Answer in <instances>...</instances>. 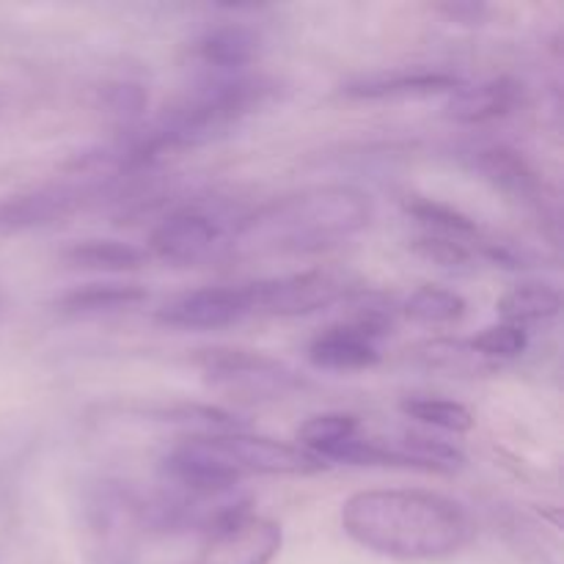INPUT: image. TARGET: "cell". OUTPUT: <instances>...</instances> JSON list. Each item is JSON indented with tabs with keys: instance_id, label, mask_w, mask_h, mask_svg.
I'll list each match as a JSON object with an SVG mask.
<instances>
[{
	"instance_id": "6da1fadb",
	"label": "cell",
	"mask_w": 564,
	"mask_h": 564,
	"mask_svg": "<svg viewBox=\"0 0 564 564\" xmlns=\"http://www.w3.org/2000/svg\"><path fill=\"white\" fill-rule=\"evenodd\" d=\"M341 529L372 554L397 562H441L477 538L471 512L435 490L375 488L341 505Z\"/></svg>"
},
{
	"instance_id": "7a4b0ae2",
	"label": "cell",
	"mask_w": 564,
	"mask_h": 564,
	"mask_svg": "<svg viewBox=\"0 0 564 564\" xmlns=\"http://www.w3.org/2000/svg\"><path fill=\"white\" fill-rule=\"evenodd\" d=\"M372 215V198L352 185L303 187L240 215L226 251L240 257L325 251L361 235Z\"/></svg>"
},
{
	"instance_id": "3957f363",
	"label": "cell",
	"mask_w": 564,
	"mask_h": 564,
	"mask_svg": "<svg viewBox=\"0 0 564 564\" xmlns=\"http://www.w3.org/2000/svg\"><path fill=\"white\" fill-rule=\"evenodd\" d=\"M88 564H138L141 560L143 496L113 477H97L77 499Z\"/></svg>"
},
{
	"instance_id": "277c9868",
	"label": "cell",
	"mask_w": 564,
	"mask_h": 564,
	"mask_svg": "<svg viewBox=\"0 0 564 564\" xmlns=\"http://www.w3.org/2000/svg\"><path fill=\"white\" fill-rule=\"evenodd\" d=\"M196 367L209 389L237 402H275L308 389V380L286 361L240 347L198 350Z\"/></svg>"
},
{
	"instance_id": "5b68a950",
	"label": "cell",
	"mask_w": 564,
	"mask_h": 564,
	"mask_svg": "<svg viewBox=\"0 0 564 564\" xmlns=\"http://www.w3.org/2000/svg\"><path fill=\"white\" fill-rule=\"evenodd\" d=\"M124 176H75L0 198V235L47 229L119 193Z\"/></svg>"
},
{
	"instance_id": "8992f818",
	"label": "cell",
	"mask_w": 564,
	"mask_h": 564,
	"mask_svg": "<svg viewBox=\"0 0 564 564\" xmlns=\"http://www.w3.org/2000/svg\"><path fill=\"white\" fill-rule=\"evenodd\" d=\"M253 516L251 496L242 488L185 490L163 485L154 496H143L147 534H215L229 523Z\"/></svg>"
},
{
	"instance_id": "52a82bcc",
	"label": "cell",
	"mask_w": 564,
	"mask_h": 564,
	"mask_svg": "<svg viewBox=\"0 0 564 564\" xmlns=\"http://www.w3.org/2000/svg\"><path fill=\"white\" fill-rule=\"evenodd\" d=\"M215 463L242 482L246 477H312L328 471V463L308 455L297 444L264 438V435L237 433H196Z\"/></svg>"
},
{
	"instance_id": "ba28073f",
	"label": "cell",
	"mask_w": 564,
	"mask_h": 564,
	"mask_svg": "<svg viewBox=\"0 0 564 564\" xmlns=\"http://www.w3.org/2000/svg\"><path fill=\"white\" fill-rule=\"evenodd\" d=\"M394 308L369 301L356 308L345 323L319 330L308 341L306 358L325 372H361L380 364V339L391 330Z\"/></svg>"
},
{
	"instance_id": "9c48e42d",
	"label": "cell",
	"mask_w": 564,
	"mask_h": 564,
	"mask_svg": "<svg viewBox=\"0 0 564 564\" xmlns=\"http://www.w3.org/2000/svg\"><path fill=\"white\" fill-rule=\"evenodd\" d=\"M253 314L268 317H308L325 312L336 303L352 295V284L347 275L336 270H303V273L279 275V279L253 281Z\"/></svg>"
},
{
	"instance_id": "30bf717a",
	"label": "cell",
	"mask_w": 564,
	"mask_h": 564,
	"mask_svg": "<svg viewBox=\"0 0 564 564\" xmlns=\"http://www.w3.org/2000/svg\"><path fill=\"white\" fill-rule=\"evenodd\" d=\"M224 220L202 207H182L165 215L149 235V257L176 268H193L226 251Z\"/></svg>"
},
{
	"instance_id": "8fae6325",
	"label": "cell",
	"mask_w": 564,
	"mask_h": 564,
	"mask_svg": "<svg viewBox=\"0 0 564 564\" xmlns=\"http://www.w3.org/2000/svg\"><path fill=\"white\" fill-rule=\"evenodd\" d=\"M253 314L251 284H220L182 292L154 312V319L176 330H220Z\"/></svg>"
},
{
	"instance_id": "7c38bea8",
	"label": "cell",
	"mask_w": 564,
	"mask_h": 564,
	"mask_svg": "<svg viewBox=\"0 0 564 564\" xmlns=\"http://www.w3.org/2000/svg\"><path fill=\"white\" fill-rule=\"evenodd\" d=\"M471 169L477 171L485 182H490L496 191L510 196L512 202L523 204V207L538 213L543 220L556 224L545 180L518 149L505 147V143L477 149V152L471 154Z\"/></svg>"
},
{
	"instance_id": "4fadbf2b",
	"label": "cell",
	"mask_w": 564,
	"mask_h": 564,
	"mask_svg": "<svg viewBox=\"0 0 564 564\" xmlns=\"http://www.w3.org/2000/svg\"><path fill=\"white\" fill-rule=\"evenodd\" d=\"M284 545V532L275 521L248 516L209 534L196 556L185 564H270Z\"/></svg>"
},
{
	"instance_id": "5bb4252c",
	"label": "cell",
	"mask_w": 564,
	"mask_h": 564,
	"mask_svg": "<svg viewBox=\"0 0 564 564\" xmlns=\"http://www.w3.org/2000/svg\"><path fill=\"white\" fill-rule=\"evenodd\" d=\"M463 77L449 69H433V66H413V69H389L361 75L347 80L341 94L358 102H383V99H427L446 94L463 86Z\"/></svg>"
},
{
	"instance_id": "9a60e30c",
	"label": "cell",
	"mask_w": 564,
	"mask_h": 564,
	"mask_svg": "<svg viewBox=\"0 0 564 564\" xmlns=\"http://www.w3.org/2000/svg\"><path fill=\"white\" fill-rule=\"evenodd\" d=\"M523 83L516 77H494L477 86L463 83L446 97V119L455 124H490L507 119L523 105Z\"/></svg>"
},
{
	"instance_id": "2e32d148",
	"label": "cell",
	"mask_w": 564,
	"mask_h": 564,
	"mask_svg": "<svg viewBox=\"0 0 564 564\" xmlns=\"http://www.w3.org/2000/svg\"><path fill=\"white\" fill-rule=\"evenodd\" d=\"M380 468H411L424 474H455L466 466V455L449 441L424 433H402L378 438Z\"/></svg>"
},
{
	"instance_id": "e0dca14e",
	"label": "cell",
	"mask_w": 564,
	"mask_h": 564,
	"mask_svg": "<svg viewBox=\"0 0 564 564\" xmlns=\"http://www.w3.org/2000/svg\"><path fill=\"white\" fill-rule=\"evenodd\" d=\"M149 301V290L132 281H94V284L72 286L55 297L53 308L64 317H102L135 308Z\"/></svg>"
},
{
	"instance_id": "ac0fdd59",
	"label": "cell",
	"mask_w": 564,
	"mask_h": 564,
	"mask_svg": "<svg viewBox=\"0 0 564 564\" xmlns=\"http://www.w3.org/2000/svg\"><path fill=\"white\" fill-rule=\"evenodd\" d=\"M198 58L224 75H237L262 55V33L248 22H220L204 31L196 44Z\"/></svg>"
},
{
	"instance_id": "d6986e66",
	"label": "cell",
	"mask_w": 564,
	"mask_h": 564,
	"mask_svg": "<svg viewBox=\"0 0 564 564\" xmlns=\"http://www.w3.org/2000/svg\"><path fill=\"white\" fill-rule=\"evenodd\" d=\"M69 268L91 273H130L149 262L147 248L124 240H77L61 251Z\"/></svg>"
},
{
	"instance_id": "ffe728a7",
	"label": "cell",
	"mask_w": 564,
	"mask_h": 564,
	"mask_svg": "<svg viewBox=\"0 0 564 564\" xmlns=\"http://www.w3.org/2000/svg\"><path fill=\"white\" fill-rule=\"evenodd\" d=\"M496 308L501 314V323H510L529 330V325L551 323V319L560 317L562 295L554 284L523 281V284L512 286Z\"/></svg>"
},
{
	"instance_id": "44dd1931",
	"label": "cell",
	"mask_w": 564,
	"mask_h": 564,
	"mask_svg": "<svg viewBox=\"0 0 564 564\" xmlns=\"http://www.w3.org/2000/svg\"><path fill=\"white\" fill-rule=\"evenodd\" d=\"M405 213L411 215V218H416L422 226H427V235H441L466 242L479 240L477 220L468 218L466 213H460V209L452 207V204L438 202V198L411 196L405 202Z\"/></svg>"
},
{
	"instance_id": "7402d4cb",
	"label": "cell",
	"mask_w": 564,
	"mask_h": 564,
	"mask_svg": "<svg viewBox=\"0 0 564 564\" xmlns=\"http://www.w3.org/2000/svg\"><path fill=\"white\" fill-rule=\"evenodd\" d=\"M466 297L444 286H419L402 303V314L419 325H455L466 317Z\"/></svg>"
},
{
	"instance_id": "603a6c76",
	"label": "cell",
	"mask_w": 564,
	"mask_h": 564,
	"mask_svg": "<svg viewBox=\"0 0 564 564\" xmlns=\"http://www.w3.org/2000/svg\"><path fill=\"white\" fill-rule=\"evenodd\" d=\"M400 411L413 422L455 435L471 433L474 424H477L474 413L463 402L444 400V397H405L400 402Z\"/></svg>"
},
{
	"instance_id": "cb8c5ba5",
	"label": "cell",
	"mask_w": 564,
	"mask_h": 564,
	"mask_svg": "<svg viewBox=\"0 0 564 564\" xmlns=\"http://www.w3.org/2000/svg\"><path fill=\"white\" fill-rule=\"evenodd\" d=\"M358 433H361L358 419L350 416V413H319V416L306 419L301 424V430H297V446L323 460L334 446H339L341 441L352 438Z\"/></svg>"
},
{
	"instance_id": "d4e9b609",
	"label": "cell",
	"mask_w": 564,
	"mask_h": 564,
	"mask_svg": "<svg viewBox=\"0 0 564 564\" xmlns=\"http://www.w3.org/2000/svg\"><path fill=\"white\" fill-rule=\"evenodd\" d=\"M468 347L488 364L512 361V358H521L523 352H527L529 330L510 323H496L488 325L485 330H479L477 336H471V339H468Z\"/></svg>"
},
{
	"instance_id": "484cf974",
	"label": "cell",
	"mask_w": 564,
	"mask_h": 564,
	"mask_svg": "<svg viewBox=\"0 0 564 564\" xmlns=\"http://www.w3.org/2000/svg\"><path fill=\"white\" fill-rule=\"evenodd\" d=\"M416 358L424 367L444 369V372H482V369L494 367V364L482 361V358L468 347V341L455 339L430 341V345L419 347Z\"/></svg>"
},
{
	"instance_id": "4316f807",
	"label": "cell",
	"mask_w": 564,
	"mask_h": 564,
	"mask_svg": "<svg viewBox=\"0 0 564 564\" xmlns=\"http://www.w3.org/2000/svg\"><path fill=\"white\" fill-rule=\"evenodd\" d=\"M102 108L105 113L113 116L124 127V132L135 130L149 108V91L141 83H110V86L102 88Z\"/></svg>"
},
{
	"instance_id": "83f0119b",
	"label": "cell",
	"mask_w": 564,
	"mask_h": 564,
	"mask_svg": "<svg viewBox=\"0 0 564 564\" xmlns=\"http://www.w3.org/2000/svg\"><path fill=\"white\" fill-rule=\"evenodd\" d=\"M411 246L419 257L430 259V262L441 264L446 270H466L474 268V262H477V242L452 240V237L441 235H422Z\"/></svg>"
},
{
	"instance_id": "f1b7e54d",
	"label": "cell",
	"mask_w": 564,
	"mask_h": 564,
	"mask_svg": "<svg viewBox=\"0 0 564 564\" xmlns=\"http://www.w3.org/2000/svg\"><path fill=\"white\" fill-rule=\"evenodd\" d=\"M438 14H444L452 25H466L477 28L488 20L490 9L485 3H474V0H449V3L435 6Z\"/></svg>"
},
{
	"instance_id": "f546056e",
	"label": "cell",
	"mask_w": 564,
	"mask_h": 564,
	"mask_svg": "<svg viewBox=\"0 0 564 564\" xmlns=\"http://www.w3.org/2000/svg\"><path fill=\"white\" fill-rule=\"evenodd\" d=\"M3 306H6V297H3V290H0V312H3Z\"/></svg>"
}]
</instances>
